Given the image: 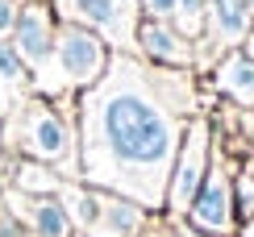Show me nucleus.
<instances>
[{
    "label": "nucleus",
    "mask_w": 254,
    "mask_h": 237,
    "mask_svg": "<svg viewBox=\"0 0 254 237\" xmlns=\"http://www.w3.org/2000/svg\"><path fill=\"white\" fill-rule=\"evenodd\" d=\"M125 79L104 83L88 96V171L113 187L137 191L150 200V187L163 183L175 154V121L150 92L133 79L137 71L125 67Z\"/></svg>",
    "instance_id": "1"
},
{
    "label": "nucleus",
    "mask_w": 254,
    "mask_h": 237,
    "mask_svg": "<svg viewBox=\"0 0 254 237\" xmlns=\"http://www.w3.org/2000/svg\"><path fill=\"white\" fill-rule=\"evenodd\" d=\"M59 17L79 29H104L113 38H129L137 29V0H55Z\"/></svg>",
    "instance_id": "2"
},
{
    "label": "nucleus",
    "mask_w": 254,
    "mask_h": 237,
    "mask_svg": "<svg viewBox=\"0 0 254 237\" xmlns=\"http://www.w3.org/2000/svg\"><path fill=\"white\" fill-rule=\"evenodd\" d=\"M55 46H59V71L67 75V79L92 83L104 71V42L92 34V29L63 25L59 34H55Z\"/></svg>",
    "instance_id": "3"
},
{
    "label": "nucleus",
    "mask_w": 254,
    "mask_h": 237,
    "mask_svg": "<svg viewBox=\"0 0 254 237\" xmlns=\"http://www.w3.org/2000/svg\"><path fill=\"white\" fill-rule=\"evenodd\" d=\"M204 125H192L184 150H179V163H175V175H171V204L175 208H188L200 191V175H204Z\"/></svg>",
    "instance_id": "4"
},
{
    "label": "nucleus",
    "mask_w": 254,
    "mask_h": 237,
    "mask_svg": "<svg viewBox=\"0 0 254 237\" xmlns=\"http://www.w3.org/2000/svg\"><path fill=\"white\" fill-rule=\"evenodd\" d=\"M192 221L200 233H229V221H234V187H229L225 175H213L204 191H196L192 200Z\"/></svg>",
    "instance_id": "5"
},
{
    "label": "nucleus",
    "mask_w": 254,
    "mask_h": 237,
    "mask_svg": "<svg viewBox=\"0 0 254 237\" xmlns=\"http://www.w3.org/2000/svg\"><path fill=\"white\" fill-rule=\"evenodd\" d=\"M17 55L34 59V62H46L55 55V21H50V8L46 4H29L17 13Z\"/></svg>",
    "instance_id": "6"
},
{
    "label": "nucleus",
    "mask_w": 254,
    "mask_h": 237,
    "mask_svg": "<svg viewBox=\"0 0 254 237\" xmlns=\"http://www.w3.org/2000/svg\"><path fill=\"white\" fill-rule=\"evenodd\" d=\"M25 142H29V150H34V154H42V158H67V150H71L67 125H63L55 113H42V109L29 117Z\"/></svg>",
    "instance_id": "7"
},
{
    "label": "nucleus",
    "mask_w": 254,
    "mask_h": 237,
    "mask_svg": "<svg viewBox=\"0 0 254 237\" xmlns=\"http://www.w3.org/2000/svg\"><path fill=\"white\" fill-rule=\"evenodd\" d=\"M137 38H142L146 55L154 62H188V46H184V38H179L171 25L146 21V25H137Z\"/></svg>",
    "instance_id": "8"
},
{
    "label": "nucleus",
    "mask_w": 254,
    "mask_h": 237,
    "mask_svg": "<svg viewBox=\"0 0 254 237\" xmlns=\"http://www.w3.org/2000/svg\"><path fill=\"white\" fill-rule=\"evenodd\" d=\"M221 88L238 100H254V59L246 55H229L221 67Z\"/></svg>",
    "instance_id": "9"
},
{
    "label": "nucleus",
    "mask_w": 254,
    "mask_h": 237,
    "mask_svg": "<svg viewBox=\"0 0 254 237\" xmlns=\"http://www.w3.org/2000/svg\"><path fill=\"white\" fill-rule=\"evenodd\" d=\"M208 8H213V21H217L221 38H238L242 29H246L250 0H208Z\"/></svg>",
    "instance_id": "10"
},
{
    "label": "nucleus",
    "mask_w": 254,
    "mask_h": 237,
    "mask_svg": "<svg viewBox=\"0 0 254 237\" xmlns=\"http://www.w3.org/2000/svg\"><path fill=\"white\" fill-rule=\"evenodd\" d=\"M137 221H142V212H137L133 204H125V200H113L109 208H104V225H109V233H133Z\"/></svg>",
    "instance_id": "11"
},
{
    "label": "nucleus",
    "mask_w": 254,
    "mask_h": 237,
    "mask_svg": "<svg viewBox=\"0 0 254 237\" xmlns=\"http://www.w3.org/2000/svg\"><path fill=\"white\" fill-rule=\"evenodd\" d=\"M34 225L42 237H63V229H67V217H63V208L55 200H42L38 212H34Z\"/></svg>",
    "instance_id": "12"
},
{
    "label": "nucleus",
    "mask_w": 254,
    "mask_h": 237,
    "mask_svg": "<svg viewBox=\"0 0 254 237\" xmlns=\"http://www.w3.org/2000/svg\"><path fill=\"white\" fill-rule=\"evenodd\" d=\"M204 8H208V0H175V13H179V25H184L188 34H196V29L204 25Z\"/></svg>",
    "instance_id": "13"
},
{
    "label": "nucleus",
    "mask_w": 254,
    "mask_h": 237,
    "mask_svg": "<svg viewBox=\"0 0 254 237\" xmlns=\"http://www.w3.org/2000/svg\"><path fill=\"white\" fill-rule=\"evenodd\" d=\"M0 79H21V55L8 42H0Z\"/></svg>",
    "instance_id": "14"
},
{
    "label": "nucleus",
    "mask_w": 254,
    "mask_h": 237,
    "mask_svg": "<svg viewBox=\"0 0 254 237\" xmlns=\"http://www.w3.org/2000/svg\"><path fill=\"white\" fill-rule=\"evenodd\" d=\"M137 4H142L150 17H171L175 13V0H137Z\"/></svg>",
    "instance_id": "15"
},
{
    "label": "nucleus",
    "mask_w": 254,
    "mask_h": 237,
    "mask_svg": "<svg viewBox=\"0 0 254 237\" xmlns=\"http://www.w3.org/2000/svg\"><path fill=\"white\" fill-rule=\"evenodd\" d=\"M13 21H17V0H0V34L13 29Z\"/></svg>",
    "instance_id": "16"
},
{
    "label": "nucleus",
    "mask_w": 254,
    "mask_h": 237,
    "mask_svg": "<svg viewBox=\"0 0 254 237\" xmlns=\"http://www.w3.org/2000/svg\"><path fill=\"white\" fill-rule=\"evenodd\" d=\"M184 237H196V233H184Z\"/></svg>",
    "instance_id": "17"
},
{
    "label": "nucleus",
    "mask_w": 254,
    "mask_h": 237,
    "mask_svg": "<svg viewBox=\"0 0 254 237\" xmlns=\"http://www.w3.org/2000/svg\"><path fill=\"white\" fill-rule=\"evenodd\" d=\"M75 237H83V233H75Z\"/></svg>",
    "instance_id": "18"
}]
</instances>
